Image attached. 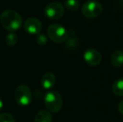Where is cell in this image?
<instances>
[{"instance_id": "5bb4252c", "label": "cell", "mask_w": 123, "mask_h": 122, "mask_svg": "<svg viewBox=\"0 0 123 122\" xmlns=\"http://www.w3.org/2000/svg\"><path fill=\"white\" fill-rule=\"evenodd\" d=\"M65 6L68 10L71 12L76 11L79 8L80 3L78 0H65Z\"/></svg>"}, {"instance_id": "8992f818", "label": "cell", "mask_w": 123, "mask_h": 122, "mask_svg": "<svg viewBox=\"0 0 123 122\" xmlns=\"http://www.w3.org/2000/svg\"><path fill=\"white\" fill-rule=\"evenodd\" d=\"M65 13V8L60 3L52 2L44 8V15L49 19L56 20L60 18Z\"/></svg>"}, {"instance_id": "9a60e30c", "label": "cell", "mask_w": 123, "mask_h": 122, "mask_svg": "<svg viewBox=\"0 0 123 122\" xmlns=\"http://www.w3.org/2000/svg\"><path fill=\"white\" fill-rule=\"evenodd\" d=\"M0 122H16V121L11 114L5 112L0 114Z\"/></svg>"}, {"instance_id": "5b68a950", "label": "cell", "mask_w": 123, "mask_h": 122, "mask_svg": "<svg viewBox=\"0 0 123 122\" xmlns=\"http://www.w3.org/2000/svg\"><path fill=\"white\" fill-rule=\"evenodd\" d=\"M17 104L21 106L29 105L32 101V93L27 85H20L16 88L14 93Z\"/></svg>"}, {"instance_id": "52a82bcc", "label": "cell", "mask_w": 123, "mask_h": 122, "mask_svg": "<svg viewBox=\"0 0 123 122\" xmlns=\"http://www.w3.org/2000/svg\"><path fill=\"white\" fill-rule=\"evenodd\" d=\"M25 29L28 34L38 35L42 29V23L36 18H29L25 20Z\"/></svg>"}, {"instance_id": "2e32d148", "label": "cell", "mask_w": 123, "mask_h": 122, "mask_svg": "<svg viewBox=\"0 0 123 122\" xmlns=\"http://www.w3.org/2000/svg\"><path fill=\"white\" fill-rule=\"evenodd\" d=\"M36 42L39 44H40V45H44V44H45L47 43V38L44 34H39L36 37Z\"/></svg>"}, {"instance_id": "7a4b0ae2", "label": "cell", "mask_w": 123, "mask_h": 122, "mask_svg": "<svg viewBox=\"0 0 123 122\" xmlns=\"http://www.w3.org/2000/svg\"><path fill=\"white\" fill-rule=\"evenodd\" d=\"M44 104L49 112L56 113L62 108L63 100L60 94L56 90H50L44 95Z\"/></svg>"}, {"instance_id": "277c9868", "label": "cell", "mask_w": 123, "mask_h": 122, "mask_svg": "<svg viewBox=\"0 0 123 122\" xmlns=\"http://www.w3.org/2000/svg\"><path fill=\"white\" fill-rule=\"evenodd\" d=\"M103 11V8L100 3L95 0H89L83 4L81 13L88 18H94L100 16Z\"/></svg>"}, {"instance_id": "ac0fdd59", "label": "cell", "mask_w": 123, "mask_h": 122, "mask_svg": "<svg viewBox=\"0 0 123 122\" xmlns=\"http://www.w3.org/2000/svg\"><path fill=\"white\" fill-rule=\"evenodd\" d=\"M3 100H2L1 98H0V111L3 110Z\"/></svg>"}, {"instance_id": "e0dca14e", "label": "cell", "mask_w": 123, "mask_h": 122, "mask_svg": "<svg viewBox=\"0 0 123 122\" xmlns=\"http://www.w3.org/2000/svg\"><path fill=\"white\" fill-rule=\"evenodd\" d=\"M118 110H119V111H120V113L122 115H123V99L122 101H121L120 103H119V105H118Z\"/></svg>"}, {"instance_id": "4fadbf2b", "label": "cell", "mask_w": 123, "mask_h": 122, "mask_svg": "<svg viewBox=\"0 0 123 122\" xmlns=\"http://www.w3.org/2000/svg\"><path fill=\"white\" fill-rule=\"evenodd\" d=\"M4 42L8 46H14L18 42V35L15 33H9L5 36Z\"/></svg>"}, {"instance_id": "9c48e42d", "label": "cell", "mask_w": 123, "mask_h": 122, "mask_svg": "<svg viewBox=\"0 0 123 122\" xmlns=\"http://www.w3.org/2000/svg\"><path fill=\"white\" fill-rule=\"evenodd\" d=\"M55 83H56V77L51 72H48V73L44 74L41 79V85L45 90L51 89L52 87H54Z\"/></svg>"}, {"instance_id": "30bf717a", "label": "cell", "mask_w": 123, "mask_h": 122, "mask_svg": "<svg viewBox=\"0 0 123 122\" xmlns=\"http://www.w3.org/2000/svg\"><path fill=\"white\" fill-rule=\"evenodd\" d=\"M111 64L116 68H120L123 64V51L117 50L112 54L111 58Z\"/></svg>"}, {"instance_id": "6da1fadb", "label": "cell", "mask_w": 123, "mask_h": 122, "mask_svg": "<svg viewBox=\"0 0 123 122\" xmlns=\"http://www.w3.org/2000/svg\"><path fill=\"white\" fill-rule=\"evenodd\" d=\"M0 23L5 29L13 32L20 29L23 20L18 12L12 9H8L2 13L0 16Z\"/></svg>"}, {"instance_id": "ba28073f", "label": "cell", "mask_w": 123, "mask_h": 122, "mask_svg": "<svg viewBox=\"0 0 123 122\" xmlns=\"http://www.w3.org/2000/svg\"><path fill=\"white\" fill-rule=\"evenodd\" d=\"M84 59L88 64L91 65V66H96V65H98L101 61V54L96 49H89L85 51Z\"/></svg>"}, {"instance_id": "8fae6325", "label": "cell", "mask_w": 123, "mask_h": 122, "mask_svg": "<svg viewBox=\"0 0 123 122\" xmlns=\"http://www.w3.org/2000/svg\"><path fill=\"white\" fill-rule=\"evenodd\" d=\"M52 116L49 111L40 110L35 115L34 122H52Z\"/></svg>"}, {"instance_id": "3957f363", "label": "cell", "mask_w": 123, "mask_h": 122, "mask_svg": "<svg viewBox=\"0 0 123 122\" xmlns=\"http://www.w3.org/2000/svg\"><path fill=\"white\" fill-rule=\"evenodd\" d=\"M47 34L50 40L56 44L64 42L68 38V31L62 25L57 23L49 25L47 29Z\"/></svg>"}, {"instance_id": "7c38bea8", "label": "cell", "mask_w": 123, "mask_h": 122, "mask_svg": "<svg viewBox=\"0 0 123 122\" xmlns=\"http://www.w3.org/2000/svg\"><path fill=\"white\" fill-rule=\"evenodd\" d=\"M112 91L117 95H123V78L118 79L112 85Z\"/></svg>"}]
</instances>
